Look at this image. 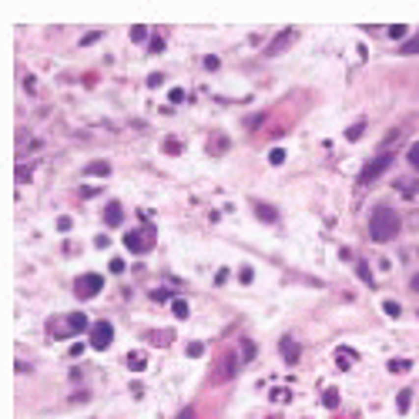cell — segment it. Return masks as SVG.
Instances as JSON below:
<instances>
[{
    "mask_svg": "<svg viewBox=\"0 0 419 419\" xmlns=\"http://www.w3.org/2000/svg\"><path fill=\"white\" fill-rule=\"evenodd\" d=\"M402 228V218L396 208H376L369 218V238L372 242H392Z\"/></svg>",
    "mask_w": 419,
    "mask_h": 419,
    "instance_id": "cell-1",
    "label": "cell"
},
{
    "mask_svg": "<svg viewBox=\"0 0 419 419\" xmlns=\"http://www.w3.org/2000/svg\"><path fill=\"white\" fill-rule=\"evenodd\" d=\"M151 245H154V228H144V235H141V231H128V235H124V248L134 251V255L148 251Z\"/></svg>",
    "mask_w": 419,
    "mask_h": 419,
    "instance_id": "cell-2",
    "label": "cell"
},
{
    "mask_svg": "<svg viewBox=\"0 0 419 419\" xmlns=\"http://www.w3.org/2000/svg\"><path fill=\"white\" fill-rule=\"evenodd\" d=\"M101 288H104V279L91 272V275H81V279H77L74 295H77V299H94V295L101 292Z\"/></svg>",
    "mask_w": 419,
    "mask_h": 419,
    "instance_id": "cell-3",
    "label": "cell"
},
{
    "mask_svg": "<svg viewBox=\"0 0 419 419\" xmlns=\"http://www.w3.org/2000/svg\"><path fill=\"white\" fill-rule=\"evenodd\" d=\"M111 342H114V325L111 322H94L91 325V345H94L97 352L108 349Z\"/></svg>",
    "mask_w": 419,
    "mask_h": 419,
    "instance_id": "cell-4",
    "label": "cell"
},
{
    "mask_svg": "<svg viewBox=\"0 0 419 419\" xmlns=\"http://www.w3.org/2000/svg\"><path fill=\"white\" fill-rule=\"evenodd\" d=\"M389 165H392V154H389V151H386V154H379V158H372V161H369V165L362 168L359 181H362V185H369V181H372V178H379V174L386 171Z\"/></svg>",
    "mask_w": 419,
    "mask_h": 419,
    "instance_id": "cell-5",
    "label": "cell"
},
{
    "mask_svg": "<svg viewBox=\"0 0 419 419\" xmlns=\"http://www.w3.org/2000/svg\"><path fill=\"white\" fill-rule=\"evenodd\" d=\"M279 349H282V356H285V362H288V365H295V362H299V342H295L292 335H282Z\"/></svg>",
    "mask_w": 419,
    "mask_h": 419,
    "instance_id": "cell-6",
    "label": "cell"
},
{
    "mask_svg": "<svg viewBox=\"0 0 419 419\" xmlns=\"http://www.w3.org/2000/svg\"><path fill=\"white\" fill-rule=\"evenodd\" d=\"M352 362H359L356 349H349V345H339V349H335V365H339V369H352Z\"/></svg>",
    "mask_w": 419,
    "mask_h": 419,
    "instance_id": "cell-7",
    "label": "cell"
},
{
    "mask_svg": "<svg viewBox=\"0 0 419 419\" xmlns=\"http://www.w3.org/2000/svg\"><path fill=\"white\" fill-rule=\"evenodd\" d=\"M255 215H258L262 222H268V225H275V222H279V211L272 208V205H265V201H255Z\"/></svg>",
    "mask_w": 419,
    "mask_h": 419,
    "instance_id": "cell-8",
    "label": "cell"
},
{
    "mask_svg": "<svg viewBox=\"0 0 419 419\" xmlns=\"http://www.w3.org/2000/svg\"><path fill=\"white\" fill-rule=\"evenodd\" d=\"M121 218H124L121 205H117V201H111V205L104 208V222H108V225H121Z\"/></svg>",
    "mask_w": 419,
    "mask_h": 419,
    "instance_id": "cell-9",
    "label": "cell"
},
{
    "mask_svg": "<svg viewBox=\"0 0 419 419\" xmlns=\"http://www.w3.org/2000/svg\"><path fill=\"white\" fill-rule=\"evenodd\" d=\"M67 329H71V332H84V329H87V315H84V312H71V315H67Z\"/></svg>",
    "mask_w": 419,
    "mask_h": 419,
    "instance_id": "cell-10",
    "label": "cell"
},
{
    "mask_svg": "<svg viewBox=\"0 0 419 419\" xmlns=\"http://www.w3.org/2000/svg\"><path fill=\"white\" fill-rule=\"evenodd\" d=\"M84 174H94V178H108V174H111V165H108V161H91Z\"/></svg>",
    "mask_w": 419,
    "mask_h": 419,
    "instance_id": "cell-11",
    "label": "cell"
},
{
    "mask_svg": "<svg viewBox=\"0 0 419 419\" xmlns=\"http://www.w3.org/2000/svg\"><path fill=\"white\" fill-rule=\"evenodd\" d=\"M144 365H148V359H144L141 352H131V356H128V369H131V372H144Z\"/></svg>",
    "mask_w": 419,
    "mask_h": 419,
    "instance_id": "cell-12",
    "label": "cell"
},
{
    "mask_svg": "<svg viewBox=\"0 0 419 419\" xmlns=\"http://www.w3.org/2000/svg\"><path fill=\"white\" fill-rule=\"evenodd\" d=\"M235 372H238V356H228L225 365H222V379H231Z\"/></svg>",
    "mask_w": 419,
    "mask_h": 419,
    "instance_id": "cell-13",
    "label": "cell"
},
{
    "mask_svg": "<svg viewBox=\"0 0 419 419\" xmlns=\"http://www.w3.org/2000/svg\"><path fill=\"white\" fill-rule=\"evenodd\" d=\"M171 312H174V319H188V302H185V299H174Z\"/></svg>",
    "mask_w": 419,
    "mask_h": 419,
    "instance_id": "cell-14",
    "label": "cell"
},
{
    "mask_svg": "<svg viewBox=\"0 0 419 419\" xmlns=\"http://www.w3.org/2000/svg\"><path fill=\"white\" fill-rule=\"evenodd\" d=\"M356 272H359V279H362V282H365V285H376V282H372V272H369V265H365V262H362V258H359V262H356Z\"/></svg>",
    "mask_w": 419,
    "mask_h": 419,
    "instance_id": "cell-15",
    "label": "cell"
},
{
    "mask_svg": "<svg viewBox=\"0 0 419 419\" xmlns=\"http://www.w3.org/2000/svg\"><path fill=\"white\" fill-rule=\"evenodd\" d=\"M362 134H365V121H359V124H352V128L345 131V138H349V141H359Z\"/></svg>",
    "mask_w": 419,
    "mask_h": 419,
    "instance_id": "cell-16",
    "label": "cell"
},
{
    "mask_svg": "<svg viewBox=\"0 0 419 419\" xmlns=\"http://www.w3.org/2000/svg\"><path fill=\"white\" fill-rule=\"evenodd\" d=\"M409 402H413V392H409V389H402L399 396H396V406H399V413H406V409H409Z\"/></svg>",
    "mask_w": 419,
    "mask_h": 419,
    "instance_id": "cell-17",
    "label": "cell"
},
{
    "mask_svg": "<svg viewBox=\"0 0 419 419\" xmlns=\"http://www.w3.org/2000/svg\"><path fill=\"white\" fill-rule=\"evenodd\" d=\"M382 312H386V315H389V319H399V315H402L399 302H382Z\"/></svg>",
    "mask_w": 419,
    "mask_h": 419,
    "instance_id": "cell-18",
    "label": "cell"
},
{
    "mask_svg": "<svg viewBox=\"0 0 419 419\" xmlns=\"http://www.w3.org/2000/svg\"><path fill=\"white\" fill-rule=\"evenodd\" d=\"M322 402L329 406V409H335V406H339V392H335V389H325V392H322Z\"/></svg>",
    "mask_w": 419,
    "mask_h": 419,
    "instance_id": "cell-19",
    "label": "cell"
},
{
    "mask_svg": "<svg viewBox=\"0 0 419 419\" xmlns=\"http://www.w3.org/2000/svg\"><path fill=\"white\" fill-rule=\"evenodd\" d=\"M292 34H295V30H285V34L279 37V44H272V47H265V54H275V51H282V47L288 44V37H292Z\"/></svg>",
    "mask_w": 419,
    "mask_h": 419,
    "instance_id": "cell-20",
    "label": "cell"
},
{
    "mask_svg": "<svg viewBox=\"0 0 419 419\" xmlns=\"http://www.w3.org/2000/svg\"><path fill=\"white\" fill-rule=\"evenodd\" d=\"M399 54H406V57H409V54H419V37L406 40V44H402V47H399Z\"/></svg>",
    "mask_w": 419,
    "mask_h": 419,
    "instance_id": "cell-21",
    "label": "cell"
},
{
    "mask_svg": "<svg viewBox=\"0 0 419 419\" xmlns=\"http://www.w3.org/2000/svg\"><path fill=\"white\" fill-rule=\"evenodd\" d=\"M409 365H413L409 359H392V362H389V372H406Z\"/></svg>",
    "mask_w": 419,
    "mask_h": 419,
    "instance_id": "cell-22",
    "label": "cell"
},
{
    "mask_svg": "<svg viewBox=\"0 0 419 419\" xmlns=\"http://www.w3.org/2000/svg\"><path fill=\"white\" fill-rule=\"evenodd\" d=\"M151 342H154V345H165V342H171V332H151Z\"/></svg>",
    "mask_w": 419,
    "mask_h": 419,
    "instance_id": "cell-23",
    "label": "cell"
},
{
    "mask_svg": "<svg viewBox=\"0 0 419 419\" xmlns=\"http://www.w3.org/2000/svg\"><path fill=\"white\" fill-rule=\"evenodd\" d=\"M268 161H272V165H282V161H285V151H282V148H272Z\"/></svg>",
    "mask_w": 419,
    "mask_h": 419,
    "instance_id": "cell-24",
    "label": "cell"
},
{
    "mask_svg": "<svg viewBox=\"0 0 419 419\" xmlns=\"http://www.w3.org/2000/svg\"><path fill=\"white\" fill-rule=\"evenodd\" d=\"M144 37H148V27H131V40H138V44H141Z\"/></svg>",
    "mask_w": 419,
    "mask_h": 419,
    "instance_id": "cell-25",
    "label": "cell"
},
{
    "mask_svg": "<svg viewBox=\"0 0 419 419\" xmlns=\"http://www.w3.org/2000/svg\"><path fill=\"white\" fill-rule=\"evenodd\" d=\"M409 165H413V168H419V141L409 148Z\"/></svg>",
    "mask_w": 419,
    "mask_h": 419,
    "instance_id": "cell-26",
    "label": "cell"
},
{
    "mask_svg": "<svg viewBox=\"0 0 419 419\" xmlns=\"http://www.w3.org/2000/svg\"><path fill=\"white\" fill-rule=\"evenodd\" d=\"M386 34H389V37H406V27H402V24H392Z\"/></svg>",
    "mask_w": 419,
    "mask_h": 419,
    "instance_id": "cell-27",
    "label": "cell"
},
{
    "mask_svg": "<svg viewBox=\"0 0 419 419\" xmlns=\"http://www.w3.org/2000/svg\"><path fill=\"white\" fill-rule=\"evenodd\" d=\"M275 399H279V402H288V392H285V389H272V402H275Z\"/></svg>",
    "mask_w": 419,
    "mask_h": 419,
    "instance_id": "cell-28",
    "label": "cell"
},
{
    "mask_svg": "<svg viewBox=\"0 0 419 419\" xmlns=\"http://www.w3.org/2000/svg\"><path fill=\"white\" fill-rule=\"evenodd\" d=\"M165 151L168 154H181V144H178V141H165Z\"/></svg>",
    "mask_w": 419,
    "mask_h": 419,
    "instance_id": "cell-29",
    "label": "cell"
},
{
    "mask_svg": "<svg viewBox=\"0 0 419 419\" xmlns=\"http://www.w3.org/2000/svg\"><path fill=\"white\" fill-rule=\"evenodd\" d=\"M201 352H205V345H201V342H191L188 345V356H201Z\"/></svg>",
    "mask_w": 419,
    "mask_h": 419,
    "instance_id": "cell-30",
    "label": "cell"
},
{
    "mask_svg": "<svg viewBox=\"0 0 419 419\" xmlns=\"http://www.w3.org/2000/svg\"><path fill=\"white\" fill-rule=\"evenodd\" d=\"M97 37H101V30H91V34H84V40H81V44H94Z\"/></svg>",
    "mask_w": 419,
    "mask_h": 419,
    "instance_id": "cell-31",
    "label": "cell"
},
{
    "mask_svg": "<svg viewBox=\"0 0 419 419\" xmlns=\"http://www.w3.org/2000/svg\"><path fill=\"white\" fill-rule=\"evenodd\" d=\"M168 97H171L174 104H178V101H181V97H185V91H181V87H174V91H168Z\"/></svg>",
    "mask_w": 419,
    "mask_h": 419,
    "instance_id": "cell-32",
    "label": "cell"
},
{
    "mask_svg": "<svg viewBox=\"0 0 419 419\" xmlns=\"http://www.w3.org/2000/svg\"><path fill=\"white\" fill-rule=\"evenodd\" d=\"M205 67H208V71H218V57H211L208 54V57H205Z\"/></svg>",
    "mask_w": 419,
    "mask_h": 419,
    "instance_id": "cell-33",
    "label": "cell"
},
{
    "mask_svg": "<svg viewBox=\"0 0 419 419\" xmlns=\"http://www.w3.org/2000/svg\"><path fill=\"white\" fill-rule=\"evenodd\" d=\"M251 279H255V272H251V268H242V282H245V285H248V282H251Z\"/></svg>",
    "mask_w": 419,
    "mask_h": 419,
    "instance_id": "cell-34",
    "label": "cell"
},
{
    "mask_svg": "<svg viewBox=\"0 0 419 419\" xmlns=\"http://www.w3.org/2000/svg\"><path fill=\"white\" fill-rule=\"evenodd\" d=\"M111 272H124V262L121 258H111Z\"/></svg>",
    "mask_w": 419,
    "mask_h": 419,
    "instance_id": "cell-35",
    "label": "cell"
},
{
    "mask_svg": "<svg viewBox=\"0 0 419 419\" xmlns=\"http://www.w3.org/2000/svg\"><path fill=\"white\" fill-rule=\"evenodd\" d=\"M413 288H416V292H419V275H416V279H413Z\"/></svg>",
    "mask_w": 419,
    "mask_h": 419,
    "instance_id": "cell-36",
    "label": "cell"
}]
</instances>
